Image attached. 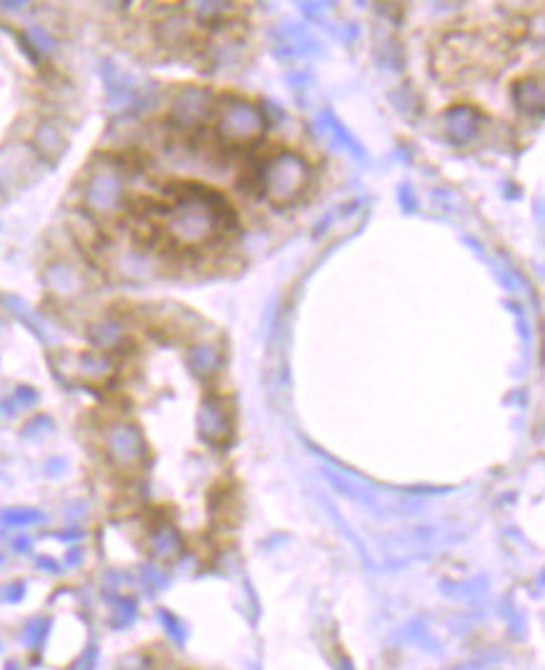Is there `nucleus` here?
<instances>
[{
  "label": "nucleus",
  "instance_id": "0eeeda50",
  "mask_svg": "<svg viewBox=\"0 0 545 670\" xmlns=\"http://www.w3.org/2000/svg\"><path fill=\"white\" fill-rule=\"evenodd\" d=\"M190 365H193V373L200 378H213L223 365V350H215L208 343L198 345V348L190 350Z\"/></svg>",
  "mask_w": 545,
  "mask_h": 670
},
{
  "label": "nucleus",
  "instance_id": "7ed1b4c3",
  "mask_svg": "<svg viewBox=\"0 0 545 670\" xmlns=\"http://www.w3.org/2000/svg\"><path fill=\"white\" fill-rule=\"evenodd\" d=\"M198 430L205 443L218 445V448L230 443V438H233V413H230V405L223 395L210 393L203 400L198 413Z\"/></svg>",
  "mask_w": 545,
  "mask_h": 670
},
{
  "label": "nucleus",
  "instance_id": "39448f33",
  "mask_svg": "<svg viewBox=\"0 0 545 670\" xmlns=\"http://www.w3.org/2000/svg\"><path fill=\"white\" fill-rule=\"evenodd\" d=\"M148 550L160 563H173L175 558L183 555V538H180V533L170 523H158L150 530Z\"/></svg>",
  "mask_w": 545,
  "mask_h": 670
},
{
  "label": "nucleus",
  "instance_id": "4468645a",
  "mask_svg": "<svg viewBox=\"0 0 545 670\" xmlns=\"http://www.w3.org/2000/svg\"><path fill=\"white\" fill-rule=\"evenodd\" d=\"M343 670H353V665H350L348 660H343Z\"/></svg>",
  "mask_w": 545,
  "mask_h": 670
},
{
  "label": "nucleus",
  "instance_id": "f8f14e48",
  "mask_svg": "<svg viewBox=\"0 0 545 670\" xmlns=\"http://www.w3.org/2000/svg\"><path fill=\"white\" fill-rule=\"evenodd\" d=\"M3 520L10 525H28V523H35V520H40V515L30 513V510H23V513H5Z\"/></svg>",
  "mask_w": 545,
  "mask_h": 670
},
{
  "label": "nucleus",
  "instance_id": "1a4fd4ad",
  "mask_svg": "<svg viewBox=\"0 0 545 670\" xmlns=\"http://www.w3.org/2000/svg\"><path fill=\"white\" fill-rule=\"evenodd\" d=\"M135 615H138V610H135L133 600L120 598L118 603H115V608L110 610V625H113V628H125V625L133 623Z\"/></svg>",
  "mask_w": 545,
  "mask_h": 670
},
{
  "label": "nucleus",
  "instance_id": "9d476101",
  "mask_svg": "<svg viewBox=\"0 0 545 670\" xmlns=\"http://www.w3.org/2000/svg\"><path fill=\"white\" fill-rule=\"evenodd\" d=\"M118 670H155V663L145 650H133L118 660Z\"/></svg>",
  "mask_w": 545,
  "mask_h": 670
},
{
  "label": "nucleus",
  "instance_id": "9b49d317",
  "mask_svg": "<svg viewBox=\"0 0 545 670\" xmlns=\"http://www.w3.org/2000/svg\"><path fill=\"white\" fill-rule=\"evenodd\" d=\"M45 628H48V623H45L43 618L30 620V625H28V628H25V643H28V645H38L40 640H43Z\"/></svg>",
  "mask_w": 545,
  "mask_h": 670
},
{
  "label": "nucleus",
  "instance_id": "6e6552de",
  "mask_svg": "<svg viewBox=\"0 0 545 670\" xmlns=\"http://www.w3.org/2000/svg\"><path fill=\"white\" fill-rule=\"evenodd\" d=\"M158 620L163 623L165 628V635H168L173 643H185V638H188V630H185V625L180 623L178 615H173L170 610H158Z\"/></svg>",
  "mask_w": 545,
  "mask_h": 670
},
{
  "label": "nucleus",
  "instance_id": "ddd939ff",
  "mask_svg": "<svg viewBox=\"0 0 545 670\" xmlns=\"http://www.w3.org/2000/svg\"><path fill=\"white\" fill-rule=\"evenodd\" d=\"M155 670H180V668L173 663H165V665H155Z\"/></svg>",
  "mask_w": 545,
  "mask_h": 670
},
{
  "label": "nucleus",
  "instance_id": "f257e3e1",
  "mask_svg": "<svg viewBox=\"0 0 545 670\" xmlns=\"http://www.w3.org/2000/svg\"><path fill=\"white\" fill-rule=\"evenodd\" d=\"M265 113L253 103L235 93H223L215 98L213 115L200 138H208L210 148L223 158L238 153H250L265 135Z\"/></svg>",
  "mask_w": 545,
  "mask_h": 670
},
{
  "label": "nucleus",
  "instance_id": "f03ea898",
  "mask_svg": "<svg viewBox=\"0 0 545 670\" xmlns=\"http://www.w3.org/2000/svg\"><path fill=\"white\" fill-rule=\"evenodd\" d=\"M103 445L110 463L120 470L138 468V465H143L145 455H148V448H145L140 428L133 423H125V420L110 423L108 428H105Z\"/></svg>",
  "mask_w": 545,
  "mask_h": 670
},
{
  "label": "nucleus",
  "instance_id": "423d86ee",
  "mask_svg": "<svg viewBox=\"0 0 545 670\" xmlns=\"http://www.w3.org/2000/svg\"><path fill=\"white\" fill-rule=\"evenodd\" d=\"M513 100L520 110H543V83L540 75H525L518 83H513Z\"/></svg>",
  "mask_w": 545,
  "mask_h": 670
},
{
  "label": "nucleus",
  "instance_id": "20e7f679",
  "mask_svg": "<svg viewBox=\"0 0 545 670\" xmlns=\"http://www.w3.org/2000/svg\"><path fill=\"white\" fill-rule=\"evenodd\" d=\"M483 123L485 115L478 108H468V105L448 110V115H445V128H448V138L453 143H468V140H473L483 130Z\"/></svg>",
  "mask_w": 545,
  "mask_h": 670
}]
</instances>
